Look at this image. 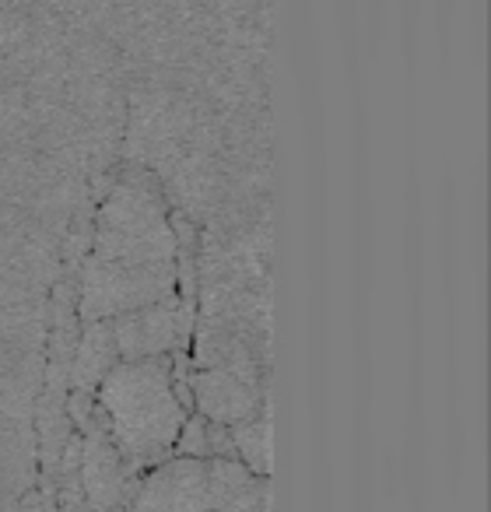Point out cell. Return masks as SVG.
Wrapping results in <instances>:
<instances>
[{"mask_svg":"<svg viewBox=\"0 0 491 512\" xmlns=\"http://www.w3.org/2000/svg\"><path fill=\"white\" fill-rule=\"evenodd\" d=\"M176 228L148 172H127L92 214V246L78 271V320H116L176 295Z\"/></svg>","mask_w":491,"mask_h":512,"instance_id":"obj_1","label":"cell"},{"mask_svg":"<svg viewBox=\"0 0 491 512\" xmlns=\"http://www.w3.org/2000/svg\"><path fill=\"white\" fill-rule=\"evenodd\" d=\"M95 404L109 439L137 474L172 456L176 435L190 414L176 393L172 355L116 362L95 390Z\"/></svg>","mask_w":491,"mask_h":512,"instance_id":"obj_2","label":"cell"},{"mask_svg":"<svg viewBox=\"0 0 491 512\" xmlns=\"http://www.w3.org/2000/svg\"><path fill=\"white\" fill-rule=\"evenodd\" d=\"M193 327H197V306L183 302L179 295H169L162 302H151V306L109 320L120 362L190 351Z\"/></svg>","mask_w":491,"mask_h":512,"instance_id":"obj_3","label":"cell"},{"mask_svg":"<svg viewBox=\"0 0 491 512\" xmlns=\"http://www.w3.org/2000/svg\"><path fill=\"white\" fill-rule=\"evenodd\" d=\"M211 505L207 460L172 453L137 477L127 512H211Z\"/></svg>","mask_w":491,"mask_h":512,"instance_id":"obj_4","label":"cell"},{"mask_svg":"<svg viewBox=\"0 0 491 512\" xmlns=\"http://www.w3.org/2000/svg\"><path fill=\"white\" fill-rule=\"evenodd\" d=\"M190 400L193 411H200L207 421L235 425L264 411V379L225 365L197 369L190 372Z\"/></svg>","mask_w":491,"mask_h":512,"instance_id":"obj_5","label":"cell"},{"mask_svg":"<svg viewBox=\"0 0 491 512\" xmlns=\"http://www.w3.org/2000/svg\"><path fill=\"white\" fill-rule=\"evenodd\" d=\"M116 362H120V351H116L109 320L81 323L78 344H74V362H71V390L95 393Z\"/></svg>","mask_w":491,"mask_h":512,"instance_id":"obj_6","label":"cell"},{"mask_svg":"<svg viewBox=\"0 0 491 512\" xmlns=\"http://www.w3.org/2000/svg\"><path fill=\"white\" fill-rule=\"evenodd\" d=\"M172 453L179 456H193V460H211V456H235L232 435H228V425H218V421H207L200 411H190L176 435V446Z\"/></svg>","mask_w":491,"mask_h":512,"instance_id":"obj_7","label":"cell"},{"mask_svg":"<svg viewBox=\"0 0 491 512\" xmlns=\"http://www.w3.org/2000/svg\"><path fill=\"white\" fill-rule=\"evenodd\" d=\"M228 435H232L235 456H239L253 474H260V477L271 474V418H267V407L253 414V418L228 425Z\"/></svg>","mask_w":491,"mask_h":512,"instance_id":"obj_8","label":"cell"},{"mask_svg":"<svg viewBox=\"0 0 491 512\" xmlns=\"http://www.w3.org/2000/svg\"><path fill=\"white\" fill-rule=\"evenodd\" d=\"M211 512H271V481H267V477H257L246 491L214 502Z\"/></svg>","mask_w":491,"mask_h":512,"instance_id":"obj_9","label":"cell"}]
</instances>
